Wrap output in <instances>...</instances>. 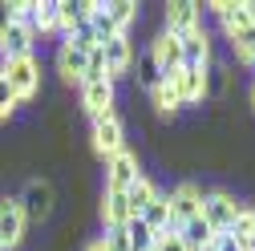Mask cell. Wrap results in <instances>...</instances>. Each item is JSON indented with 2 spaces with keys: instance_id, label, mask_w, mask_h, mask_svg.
I'll list each match as a JSON object with an SVG mask.
<instances>
[{
  "instance_id": "cell-1",
  "label": "cell",
  "mask_w": 255,
  "mask_h": 251,
  "mask_svg": "<svg viewBox=\"0 0 255 251\" xmlns=\"http://www.w3.org/2000/svg\"><path fill=\"white\" fill-rule=\"evenodd\" d=\"M0 73L8 77L16 102H33L41 93V61L37 57H16V61H0Z\"/></svg>"
},
{
  "instance_id": "cell-2",
  "label": "cell",
  "mask_w": 255,
  "mask_h": 251,
  "mask_svg": "<svg viewBox=\"0 0 255 251\" xmlns=\"http://www.w3.org/2000/svg\"><path fill=\"white\" fill-rule=\"evenodd\" d=\"M239 211H243V203H239L231 191H207V195H203V211H199V215H203V223H207L215 235H227Z\"/></svg>"
},
{
  "instance_id": "cell-3",
  "label": "cell",
  "mask_w": 255,
  "mask_h": 251,
  "mask_svg": "<svg viewBox=\"0 0 255 251\" xmlns=\"http://www.w3.org/2000/svg\"><path fill=\"white\" fill-rule=\"evenodd\" d=\"M166 203H170V231H178L182 223L199 219V211H203V186L199 182H178L174 191L166 195Z\"/></svg>"
},
{
  "instance_id": "cell-4",
  "label": "cell",
  "mask_w": 255,
  "mask_h": 251,
  "mask_svg": "<svg viewBox=\"0 0 255 251\" xmlns=\"http://www.w3.org/2000/svg\"><path fill=\"white\" fill-rule=\"evenodd\" d=\"M93 150L102 158H114V154L126 150V126L118 114H106V118H93Z\"/></svg>"
},
{
  "instance_id": "cell-5",
  "label": "cell",
  "mask_w": 255,
  "mask_h": 251,
  "mask_svg": "<svg viewBox=\"0 0 255 251\" xmlns=\"http://www.w3.org/2000/svg\"><path fill=\"white\" fill-rule=\"evenodd\" d=\"M16 203H20V211H24V223H28V219H33V223H45V219L53 215V182L33 178Z\"/></svg>"
},
{
  "instance_id": "cell-6",
  "label": "cell",
  "mask_w": 255,
  "mask_h": 251,
  "mask_svg": "<svg viewBox=\"0 0 255 251\" xmlns=\"http://www.w3.org/2000/svg\"><path fill=\"white\" fill-rule=\"evenodd\" d=\"M24 243V211L16 199H0V251H16Z\"/></svg>"
},
{
  "instance_id": "cell-7",
  "label": "cell",
  "mask_w": 255,
  "mask_h": 251,
  "mask_svg": "<svg viewBox=\"0 0 255 251\" xmlns=\"http://www.w3.org/2000/svg\"><path fill=\"white\" fill-rule=\"evenodd\" d=\"M81 89V106H85V114H89V122L93 118H106V114H114V81L110 77H98V81H85V85H77Z\"/></svg>"
},
{
  "instance_id": "cell-8",
  "label": "cell",
  "mask_w": 255,
  "mask_h": 251,
  "mask_svg": "<svg viewBox=\"0 0 255 251\" xmlns=\"http://www.w3.org/2000/svg\"><path fill=\"white\" fill-rule=\"evenodd\" d=\"M102 53H106V77H110V81H118V77H126V73L134 69V45H130V33L110 37V41L102 45Z\"/></svg>"
},
{
  "instance_id": "cell-9",
  "label": "cell",
  "mask_w": 255,
  "mask_h": 251,
  "mask_svg": "<svg viewBox=\"0 0 255 251\" xmlns=\"http://www.w3.org/2000/svg\"><path fill=\"white\" fill-rule=\"evenodd\" d=\"M138 174H142L138 154H130V150L114 154V158H106V191H130Z\"/></svg>"
},
{
  "instance_id": "cell-10",
  "label": "cell",
  "mask_w": 255,
  "mask_h": 251,
  "mask_svg": "<svg viewBox=\"0 0 255 251\" xmlns=\"http://www.w3.org/2000/svg\"><path fill=\"white\" fill-rule=\"evenodd\" d=\"M150 53H154V61H158V69H162V81L182 69V37L158 33V37L150 41Z\"/></svg>"
},
{
  "instance_id": "cell-11",
  "label": "cell",
  "mask_w": 255,
  "mask_h": 251,
  "mask_svg": "<svg viewBox=\"0 0 255 251\" xmlns=\"http://www.w3.org/2000/svg\"><path fill=\"white\" fill-rule=\"evenodd\" d=\"M199 24H203L199 4H190V0H174V4H166V28H162V33H170V37H186V33H195Z\"/></svg>"
},
{
  "instance_id": "cell-12",
  "label": "cell",
  "mask_w": 255,
  "mask_h": 251,
  "mask_svg": "<svg viewBox=\"0 0 255 251\" xmlns=\"http://www.w3.org/2000/svg\"><path fill=\"white\" fill-rule=\"evenodd\" d=\"M182 69H203V73L211 69V37L203 24L182 37Z\"/></svg>"
},
{
  "instance_id": "cell-13",
  "label": "cell",
  "mask_w": 255,
  "mask_h": 251,
  "mask_svg": "<svg viewBox=\"0 0 255 251\" xmlns=\"http://www.w3.org/2000/svg\"><path fill=\"white\" fill-rule=\"evenodd\" d=\"M37 33L28 24H12L4 37H0V61H16V57H33Z\"/></svg>"
},
{
  "instance_id": "cell-14",
  "label": "cell",
  "mask_w": 255,
  "mask_h": 251,
  "mask_svg": "<svg viewBox=\"0 0 255 251\" xmlns=\"http://www.w3.org/2000/svg\"><path fill=\"white\" fill-rule=\"evenodd\" d=\"M166 81L178 89V102H182V106H195V102L207 98V73H203V69H178V73L166 77Z\"/></svg>"
},
{
  "instance_id": "cell-15",
  "label": "cell",
  "mask_w": 255,
  "mask_h": 251,
  "mask_svg": "<svg viewBox=\"0 0 255 251\" xmlns=\"http://www.w3.org/2000/svg\"><path fill=\"white\" fill-rule=\"evenodd\" d=\"M85 65H89V53L73 49L69 41H61V49H57V73L65 77V81H77V85H81V77H85Z\"/></svg>"
},
{
  "instance_id": "cell-16",
  "label": "cell",
  "mask_w": 255,
  "mask_h": 251,
  "mask_svg": "<svg viewBox=\"0 0 255 251\" xmlns=\"http://www.w3.org/2000/svg\"><path fill=\"white\" fill-rule=\"evenodd\" d=\"M130 203H126V191H102V223L106 227H126L130 223Z\"/></svg>"
},
{
  "instance_id": "cell-17",
  "label": "cell",
  "mask_w": 255,
  "mask_h": 251,
  "mask_svg": "<svg viewBox=\"0 0 255 251\" xmlns=\"http://www.w3.org/2000/svg\"><path fill=\"white\" fill-rule=\"evenodd\" d=\"M154 195H158V186H154V182H150L146 174H138V178H134V186L126 191V203H130V215L138 219V215H142V211H146V207L154 203Z\"/></svg>"
},
{
  "instance_id": "cell-18",
  "label": "cell",
  "mask_w": 255,
  "mask_h": 251,
  "mask_svg": "<svg viewBox=\"0 0 255 251\" xmlns=\"http://www.w3.org/2000/svg\"><path fill=\"white\" fill-rule=\"evenodd\" d=\"M134 69H138V73H134V77H138V89L154 93L158 85H162V69H158V61H154V53H150V49L134 61Z\"/></svg>"
},
{
  "instance_id": "cell-19",
  "label": "cell",
  "mask_w": 255,
  "mask_h": 251,
  "mask_svg": "<svg viewBox=\"0 0 255 251\" xmlns=\"http://www.w3.org/2000/svg\"><path fill=\"white\" fill-rule=\"evenodd\" d=\"M227 235L239 243V251H251V243H255V211H251V207H243V211L235 215V223H231Z\"/></svg>"
},
{
  "instance_id": "cell-20",
  "label": "cell",
  "mask_w": 255,
  "mask_h": 251,
  "mask_svg": "<svg viewBox=\"0 0 255 251\" xmlns=\"http://www.w3.org/2000/svg\"><path fill=\"white\" fill-rule=\"evenodd\" d=\"M89 28L98 33V41H102V45H106L110 37H118V24H114V16H110V8H106V4H93V8H89Z\"/></svg>"
},
{
  "instance_id": "cell-21",
  "label": "cell",
  "mask_w": 255,
  "mask_h": 251,
  "mask_svg": "<svg viewBox=\"0 0 255 251\" xmlns=\"http://www.w3.org/2000/svg\"><path fill=\"white\" fill-rule=\"evenodd\" d=\"M211 235H215V231H211V227L203 223V215H199V219H190V223H182V227H178V239H182V243H186L190 251H199V247H203V243H207Z\"/></svg>"
},
{
  "instance_id": "cell-22",
  "label": "cell",
  "mask_w": 255,
  "mask_h": 251,
  "mask_svg": "<svg viewBox=\"0 0 255 251\" xmlns=\"http://www.w3.org/2000/svg\"><path fill=\"white\" fill-rule=\"evenodd\" d=\"M33 28H37V37L41 33H57V0H41V4H33Z\"/></svg>"
},
{
  "instance_id": "cell-23",
  "label": "cell",
  "mask_w": 255,
  "mask_h": 251,
  "mask_svg": "<svg viewBox=\"0 0 255 251\" xmlns=\"http://www.w3.org/2000/svg\"><path fill=\"white\" fill-rule=\"evenodd\" d=\"M106 8L114 16V24H118V33H130V24L138 20V4L134 0H114V4H106Z\"/></svg>"
},
{
  "instance_id": "cell-24",
  "label": "cell",
  "mask_w": 255,
  "mask_h": 251,
  "mask_svg": "<svg viewBox=\"0 0 255 251\" xmlns=\"http://www.w3.org/2000/svg\"><path fill=\"white\" fill-rule=\"evenodd\" d=\"M150 102H154V110H158V114H174V110L182 106V102H178V89H174L170 81H162V85H158V89L150 93Z\"/></svg>"
},
{
  "instance_id": "cell-25",
  "label": "cell",
  "mask_w": 255,
  "mask_h": 251,
  "mask_svg": "<svg viewBox=\"0 0 255 251\" xmlns=\"http://www.w3.org/2000/svg\"><path fill=\"white\" fill-rule=\"evenodd\" d=\"M16 106H20V102H16V93H12V85H8V77L0 73V122H8Z\"/></svg>"
},
{
  "instance_id": "cell-26",
  "label": "cell",
  "mask_w": 255,
  "mask_h": 251,
  "mask_svg": "<svg viewBox=\"0 0 255 251\" xmlns=\"http://www.w3.org/2000/svg\"><path fill=\"white\" fill-rule=\"evenodd\" d=\"M102 243H106V251H130V239H126V227H106Z\"/></svg>"
},
{
  "instance_id": "cell-27",
  "label": "cell",
  "mask_w": 255,
  "mask_h": 251,
  "mask_svg": "<svg viewBox=\"0 0 255 251\" xmlns=\"http://www.w3.org/2000/svg\"><path fill=\"white\" fill-rule=\"evenodd\" d=\"M154 251H190V247L178 239V231H166V235H158V247Z\"/></svg>"
},
{
  "instance_id": "cell-28",
  "label": "cell",
  "mask_w": 255,
  "mask_h": 251,
  "mask_svg": "<svg viewBox=\"0 0 255 251\" xmlns=\"http://www.w3.org/2000/svg\"><path fill=\"white\" fill-rule=\"evenodd\" d=\"M12 24H16V8L8 4V0H0V37H4Z\"/></svg>"
},
{
  "instance_id": "cell-29",
  "label": "cell",
  "mask_w": 255,
  "mask_h": 251,
  "mask_svg": "<svg viewBox=\"0 0 255 251\" xmlns=\"http://www.w3.org/2000/svg\"><path fill=\"white\" fill-rule=\"evenodd\" d=\"M85 251H106V243H102V239H93V243H89Z\"/></svg>"
},
{
  "instance_id": "cell-30",
  "label": "cell",
  "mask_w": 255,
  "mask_h": 251,
  "mask_svg": "<svg viewBox=\"0 0 255 251\" xmlns=\"http://www.w3.org/2000/svg\"><path fill=\"white\" fill-rule=\"evenodd\" d=\"M247 16H251V24H255V0H247Z\"/></svg>"
},
{
  "instance_id": "cell-31",
  "label": "cell",
  "mask_w": 255,
  "mask_h": 251,
  "mask_svg": "<svg viewBox=\"0 0 255 251\" xmlns=\"http://www.w3.org/2000/svg\"><path fill=\"white\" fill-rule=\"evenodd\" d=\"M251 106H255V81H251Z\"/></svg>"
},
{
  "instance_id": "cell-32",
  "label": "cell",
  "mask_w": 255,
  "mask_h": 251,
  "mask_svg": "<svg viewBox=\"0 0 255 251\" xmlns=\"http://www.w3.org/2000/svg\"><path fill=\"white\" fill-rule=\"evenodd\" d=\"M251 251H255V243H251Z\"/></svg>"
}]
</instances>
